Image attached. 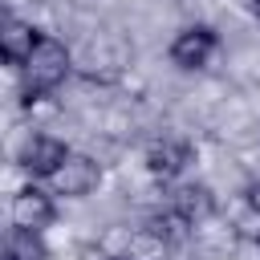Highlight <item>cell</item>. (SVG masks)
<instances>
[{"label": "cell", "mask_w": 260, "mask_h": 260, "mask_svg": "<svg viewBox=\"0 0 260 260\" xmlns=\"http://www.w3.org/2000/svg\"><path fill=\"white\" fill-rule=\"evenodd\" d=\"M73 73V53L61 37H49L41 32L37 37V49L28 53V61L20 65V85H24V98L37 102V98H49L57 85H65V77Z\"/></svg>", "instance_id": "6da1fadb"}, {"label": "cell", "mask_w": 260, "mask_h": 260, "mask_svg": "<svg viewBox=\"0 0 260 260\" xmlns=\"http://www.w3.org/2000/svg\"><path fill=\"white\" fill-rule=\"evenodd\" d=\"M45 183H49L53 199H85V195L98 191V183H102V162L89 158V154L69 150V154L61 158V167H57Z\"/></svg>", "instance_id": "7a4b0ae2"}, {"label": "cell", "mask_w": 260, "mask_h": 260, "mask_svg": "<svg viewBox=\"0 0 260 260\" xmlns=\"http://www.w3.org/2000/svg\"><path fill=\"white\" fill-rule=\"evenodd\" d=\"M53 219H57V199H53V191H49V187L24 183L20 191H12L8 223H12L16 232H45Z\"/></svg>", "instance_id": "3957f363"}, {"label": "cell", "mask_w": 260, "mask_h": 260, "mask_svg": "<svg viewBox=\"0 0 260 260\" xmlns=\"http://www.w3.org/2000/svg\"><path fill=\"white\" fill-rule=\"evenodd\" d=\"M110 260H171V236L162 228H126L118 240H106Z\"/></svg>", "instance_id": "277c9868"}, {"label": "cell", "mask_w": 260, "mask_h": 260, "mask_svg": "<svg viewBox=\"0 0 260 260\" xmlns=\"http://www.w3.org/2000/svg\"><path fill=\"white\" fill-rule=\"evenodd\" d=\"M215 49H219V37H215L211 24H187V28L175 32L167 57H171V65H179V69H203V65L215 57Z\"/></svg>", "instance_id": "5b68a950"}, {"label": "cell", "mask_w": 260, "mask_h": 260, "mask_svg": "<svg viewBox=\"0 0 260 260\" xmlns=\"http://www.w3.org/2000/svg\"><path fill=\"white\" fill-rule=\"evenodd\" d=\"M69 154V146L57 138V134H28L24 138V146H20V154H16V162H20V171L28 175V179H49L57 167H61V158Z\"/></svg>", "instance_id": "8992f818"}, {"label": "cell", "mask_w": 260, "mask_h": 260, "mask_svg": "<svg viewBox=\"0 0 260 260\" xmlns=\"http://www.w3.org/2000/svg\"><path fill=\"white\" fill-rule=\"evenodd\" d=\"M171 215H175L179 223H191V228L207 223V219L215 215V195H211V187H207V183H179L175 195H171Z\"/></svg>", "instance_id": "52a82bcc"}, {"label": "cell", "mask_w": 260, "mask_h": 260, "mask_svg": "<svg viewBox=\"0 0 260 260\" xmlns=\"http://www.w3.org/2000/svg\"><path fill=\"white\" fill-rule=\"evenodd\" d=\"M37 28L28 24V20H20V16H0V61L4 65H24L28 61V53L37 49Z\"/></svg>", "instance_id": "ba28073f"}, {"label": "cell", "mask_w": 260, "mask_h": 260, "mask_svg": "<svg viewBox=\"0 0 260 260\" xmlns=\"http://www.w3.org/2000/svg\"><path fill=\"white\" fill-rule=\"evenodd\" d=\"M187 162H191V146L183 138H158L146 150V171L158 175V179H175Z\"/></svg>", "instance_id": "9c48e42d"}, {"label": "cell", "mask_w": 260, "mask_h": 260, "mask_svg": "<svg viewBox=\"0 0 260 260\" xmlns=\"http://www.w3.org/2000/svg\"><path fill=\"white\" fill-rule=\"evenodd\" d=\"M232 232H236V236H240L244 244H260V211L244 203V211H240V215L232 219Z\"/></svg>", "instance_id": "30bf717a"}, {"label": "cell", "mask_w": 260, "mask_h": 260, "mask_svg": "<svg viewBox=\"0 0 260 260\" xmlns=\"http://www.w3.org/2000/svg\"><path fill=\"white\" fill-rule=\"evenodd\" d=\"M244 203H248V207H256V211H260V179H252V183H248V187H244Z\"/></svg>", "instance_id": "8fae6325"}, {"label": "cell", "mask_w": 260, "mask_h": 260, "mask_svg": "<svg viewBox=\"0 0 260 260\" xmlns=\"http://www.w3.org/2000/svg\"><path fill=\"white\" fill-rule=\"evenodd\" d=\"M252 16H256V20H260V0H252Z\"/></svg>", "instance_id": "7c38bea8"}]
</instances>
